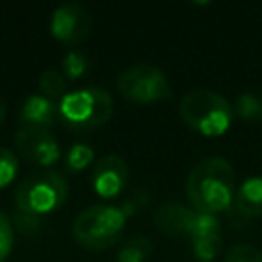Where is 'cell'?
I'll list each match as a JSON object with an SVG mask.
<instances>
[{"label":"cell","instance_id":"1","mask_svg":"<svg viewBox=\"0 0 262 262\" xmlns=\"http://www.w3.org/2000/svg\"><path fill=\"white\" fill-rule=\"evenodd\" d=\"M186 196L199 213L227 211L235 196V174L231 164L221 156L199 160L186 176Z\"/></svg>","mask_w":262,"mask_h":262},{"label":"cell","instance_id":"2","mask_svg":"<svg viewBox=\"0 0 262 262\" xmlns=\"http://www.w3.org/2000/svg\"><path fill=\"white\" fill-rule=\"evenodd\" d=\"M178 113L192 131L207 137L223 135L233 121V106L229 100L211 88H194L186 92L178 104Z\"/></svg>","mask_w":262,"mask_h":262},{"label":"cell","instance_id":"3","mask_svg":"<svg viewBox=\"0 0 262 262\" xmlns=\"http://www.w3.org/2000/svg\"><path fill=\"white\" fill-rule=\"evenodd\" d=\"M113 96L98 86H84L66 92L57 104L59 121L74 131H90L102 127L113 117Z\"/></svg>","mask_w":262,"mask_h":262},{"label":"cell","instance_id":"4","mask_svg":"<svg viewBox=\"0 0 262 262\" xmlns=\"http://www.w3.org/2000/svg\"><path fill=\"white\" fill-rule=\"evenodd\" d=\"M68 199V180L55 170L35 172L23 178L14 192L18 213L43 217L59 209Z\"/></svg>","mask_w":262,"mask_h":262},{"label":"cell","instance_id":"5","mask_svg":"<svg viewBox=\"0 0 262 262\" xmlns=\"http://www.w3.org/2000/svg\"><path fill=\"white\" fill-rule=\"evenodd\" d=\"M125 221L127 217L121 207L90 205L76 215L72 223V233L76 242L86 250H106L121 237Z\"/></svg>","mask_w":262,"mask_h":262},{"label":"cell","instance_id":"6","mask_svg":"<svg viewBox=\"0 0 262 262\" xmlns=\"http://www.w3.org/2000/svg\"><path fill=\"white\" fill-rule=\"evenodd\" d=\"M117 88L127 100L139 104L172 98V86L168 82V76L164 74V70L151 63H137L123 70L117 78Z\"/></svg>","mask_w":262,"mask_h":262},{"label":"cell","instance_id":"7","mask_svg":"<svg viewBox=\"0 0 262 262\" xmlns=\"http://www.w3.org/2000/svg\"><path fill=\"white\" fill-rule=\"evenodd\" d=\"M14 147L18 154L37 166H51L61 158L57 137L43 127H20L14 135Z\"/></svg>","mask_w":262,"mask_h":262},{"label":"cell","instance_id":"8","mask_svg":"<svg viewBox=\"0 0 262 262\" xmlns=\"http://www.w3.org/2000/svg\"><path fill=\"white\" fill-rule=\"evenodd\" d=\"M90 29H92V16L78 2L59 4L53 10V14H51L49 31H51V35L57 41H61L66 45H78V43H82L88 37Z\"/></svg>","mask_w":262,"mask_h":262},{"label":"cell","instance_id":"9","mask_svg":"<svg viewBox=\"0 0 262 262\" xmlns=\"http://www.w3.org/2000/svg\"><path fill=\"white\" fill-rule=\"evenodd\" d=\"M90 180L96 194L104 199H113L125 190L129 182V166L121 156L106 154L94 164Z\"/></svg>","mask_w":262,"mask_h":262},{"label":"cell","instance_id":"10","mask_svg":"<svg viewBox=\"0 0 262 262\" xmlns=\"http://www.w3.org/2000/svg\"><path fill=\"white\" fill-rule=\"evenodd\" d=\"M186 235L190 237L192 252L201 262L213 260L221 250V223L215 215L196 211Z\"/></svg>","mask_w":262,"mask_h":262},{"label":"cell","instance_id":"11","mask_svg":"<svg viewBox=\"0 0 262 262\" xmlns=\"http://www.w3.org/2000/svg\"><path fill=\"white\" fill-rule=\"evenodd\" d=\"M194 209L178 203V201H166L162 203L156 213H154V223L162 233L168 235H186L192 217H194Z\"/></svg>","mask_w":262,"mask_h":262},{"label":"cell","instance_id":"12","mask_svg":"<svg viewBox=\"0 0 262 262\" xmlns=\"http://www.w3.org/2000/svg\"><path fill=\"white\" fill-rule=\"evenodd\" d=\"M57 121V104L43 94H31L20 106V123L25 127L49 129Z\"/></svg>","mask_w":262,"mask_h":262},{"label":"cell","instance_id":"13","mask_svg":"<svg viewBox=\"0 0 262 262\" xmlns=\"http://www.w3.org/2000/svg\"><path fill=\"white\" fill-rule=\"evenodd\" d=\"M233 205L235 211L246 219L262 217V176L246 178L233 196Z\"/></svg>","mask_w":262,"mask_h":262},{"label":"cell","instance_id":"14","mask_svg":"<svg viewBox=\"0 0 262 262\" xmlns=\"http://www.w3.org/2000/svg\"><path fill=\"white\" fill-rule=\"evenodd\" d=\"M151 252V242L145 235L129 237L117 252V262H143L145 256Z\"/></svg>","mask_w":262,"mask_h":262},{"label":"cell","instance_id":"15","mask_svg":"<svg viewBox=\"0 0 262 262\" xmlns=\"http://www.w3.org/2000/svg\"><path fill=\"white\" fill-rule=\"evenodd\" d=\"M233 111L242 121H262V94L242 92L235 98Z\"/></svg>","mask_w":262,"mask_h":262},{"label":"cell","instance_id":"16","mask_svg":"<svg viewBox=\"0 0 262 262\" xmlns=\"http://www.w3.org/2000/svg\"><path fill=\"white\" fill-rule=\"evenodd\" d=\"M66 76L53 68L45 70L41 76H39V88L43 92V96H47L49 100H61L66 96Z\"/></svg>","mask_w":262,"mask_h":262},{"label":"cell","instance_id":"17","mask_svg":"<svg viewBox=\"0 0 262 262\" xmlns=\"http://www.w3.org/2000/svg\"><path fill=\"white\" fill-rule=\"evenodd\" d=\"M92 160H94V151H92L90 145H86V143H74L68 149V154H66V168L70 172H80L88 164H92Z\"/></svg>","mask_w":262,"mask_h":262},{"label":"cell","instance_id":"18","mask_svg":"<svg viewBox=\"0 0 262 262\" xmlns=\"http://www.w3.org/2000/svg\"><path fill=\"white\" fill-rule=\"evenodd\" d=\"M61 68H63V76L70 78V80H78L82 78L86 72H88V57L82 53V51H68L63 61H61Z\"/></svg>","mask_w":262,"mask_h":262},{"label":"cell","instance_id":"19","mask_svg":"<svg viewBox=\"0 0 262 262\" xmlns=\"http://www.w3.org/2000/svg\"><path fill=\"white\" fill-rule=\"evenodd\" d=\"M18 172V160L8 147H0V188L8 186Z\"/></svg>","mask_w":262,"mask_h":262},{"label":"cell","instance_id":"20","mask_svg":"<svg viewBox=\"0 0 262 262\" xmlns=\"http://www.w3.org/2000/svg\"><path fill=\"white\" fill-rule=\"evenodd\" d=\"M225 262H262V250L252 244H235L229 248Z\"/></svg>","mask_w":262,"mask_h":262},{"label":"cell","instance_id":"21","mask_svg":"<svg viewBox=\"0 0 262 262\" xmlns=\"http://www.w3.org/2000/svg\"><path fill=\"white\" fill-rule=\"evenodd\" d=\"M12 246H14V229H12V223L0 211V262H4L10 256Z\"/></svg>","mask_w":262,"mask_h":262},{"label":"cell","instance_id":"22","mask_svg":"<svg viewBox=\"0 0 262 262\" xmlns=\"http://www.w3.org/2000/svg\"><path fill=\"white\" fill-rule=\"evenodd\" d=\"M14 223H16V229L25 235H37L43 227V219L41 217H35V215H27V213H14Z\"/></svg>","mask_w":262,"mask_h":262},{"label":"cell","instance_id":"23","mask_svg":"<svg viewBox=\"0 0 262 262\" xmlns=\"http://www.w3.org/2000/svg\"><path fill=\"white\" fill-rule=\"evenodd\" d=\"M4 117H6V106H4V100L0 98V125L4 123Z\"/></svg>","mask_w":262,"mask_h":262}]
</instances>
